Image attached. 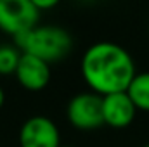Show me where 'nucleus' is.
Returning <instances> with one entry per match:
<instances>
[{"instance_id":"nucleus-1","label":"nucleus","mask_w":149,"mask_h":147,"mask_svg":"<svg viewBox=\"0 0 149 147\" xmlns=\"http://www.w3.org/2000/svg\"><path fill=\"white\" fill-rule=\"evenodd\" d=\"M80 69L90 92L101 97L127 92L137 74L130 52L114 42L90 45L81 57Z\"/></svg>"},{"instance_id":"nucleus-2","label":"nucleus","mask_w":149,"mask_h":147,"mask_svg":"<svg viewBox=\"0 0 149 147\" xmlns=\"http://www.w3.org/2000/svg\"><path fill=\"white\" fill-rule=\"evenodd\" d=\"M16 45L21 49V52L35 55L50 64V62L63 61L71 52L73 38L61 26L38 24L26 35L16 38Z\"/></svg>"},{"instance_id":"nucleus-3","label":"nucleus","mask_w":149,"mask_h":147,"mask_svg":"<svg viewBox=\"0 0 149 147\" xmlns=\"http://www.w3.org/2000/svg\"><path fill=\"white\" fill-rule=\"evenodd\" d=\"M40 14L33 0H0V31L16 40L37 28Z\"/></svg>"},{"instance_id":"nucleus-4","label":"nucleus","mask_w":149,"mask_h":147,"mask_svg":"<svg viewBox=\"0 0 149 147\" xmlns=\"http://www.w3.org/2000/svg\"><path fill=\"white\" fill-rule=\"evenodd\" d=\"M66 118L76 130H95L102 126V97L94 92L76 94L68 102Z\"/></svg>"},{"instance_id":"nucleus-5","label":"nucleus","mask_w":149,"mask_h":147,"mask_svg":"<svg viewBox=\"0 0 149 147\" xmlns=\"http://www.w3.org/2000/svg\"><path fill=\"white\" fill-rule=\"evenodd\" d=\"M21 147H61L57 125L47 116H31L19 128Z\"/></svg>"},{"instance_id":"nucleus-6","label":"nucleus","mask_w":149,"mask_h":147,"mask_svg":"<svg viewBox=\"0 0 149 147\" xmlns=\"http://www.w3.org/2000/svg\"><path fill=\"white\" fill-rule=\"evenodd\" d=\"M14 76L23 88H26L30 92H40L50 83L52 71H50L49 62L23 52L19 66H17Z\"/></svg>"},{"instance_id":"nucleus-7","label":"nucleus","mask_w":149,"mask_h":147,"mask_svg":"<svg viewBox=\"0 0 149 147\" xmlns=\"http://www.w3.org/2000/svg\"><path fill=\"white\" fill-rule=\"evenodd\" d=\"M137 107L127 92H118L102 97V118L104 125L111 128H127L135 119Z\"/></svg>"},{"instance_id":"nucleus-8","label":"nucleus","mask_w":149,"mask_h":147,"mask_svg":"<svg viewBox=\"0 0 149 147\" xmlns=\"http://www.w3.org/2000/svg\"><path fill=\"white\" fill-rule=\"evenodd\" d=\"M127 94L135 104L137 111L149 112V71L135 74L130 87L127 88Z\"/></svg>"},{"instance_id":"nucleus-9","label":"nucleus","mask_w":149,"mask_h":147,"mask_svg":"<svg viewBox=\"0 0 149 147\" xmlns=\"http://www.w3.org/2000/svg\"><path fill=\"white\" fill-rule=\"evenodd\" d=\"M21 55L23 52L17 45H0V74L9 76L16 73Z\"/></svg>"},{"instance_id":"nucleus-10","label":"nucleus","mask_w":149,"mask_h":147,"mask_svg":"<svg viewBox=\"0 0 149 147\" xmlns=\"http://www.w3.org/2000/svg\"><path fill=\"white\" fill-rule=\"evenodd\" d=\"M33 3L37 5V9L42 12V10H47V9H52L57 5V0H33Z\"/></svg>"},{"instance_id":"nucleus-11","label":"nucleus","mask_w":149,"mask_h":147,"mask_svg":"<svg viewBox=\"0 0 149 147\" xmlns=\"http://www.w3.org/2000/svg\"><path fill=\"white\" fill-rule=\"evenodd\" d=\"M3 102H5V94H3V88L0 87V109H2V106H3Z\"/></svg>"},{"instance_id":"nucleus-12","label":"nucleus","mask_w":149,"mask_h":147,"mask_svg":"<svg viewBox=\"0 0 149 147\" xmlns=\"http://www.w3.org/2000/svg\"><path fill=\"white\" fill-rule=\"evenodd\" d=\"M148 37H149V24H148Z\"/></svg>"},{"instance_id":"nucleus-13","label":"nucleus","mask_w":149,"mask_h":147,"mask_svg":"<svg viewBox=\"0 0 149 147\" xmlns=\"http://www.w3.org/2000/svg\"><path fill=\"white\" fill-rule=\"evenodd\" d=\"M142 147H149V144H146V146H142Z\"/></svg>"},{"instance_id":"nucleus-14","label":"nucleus","mask_w":149,"mask_h":147,"mask_svg":"<svg viewBox=\"0 0 149 147\" xmlns=\"http://www.w3.org/2000/svg\"><path fill=\"white\" fill-rule=\"evenodd\" d=\"M61 147H70V146H61Z\"/></svg>"}]
</instances>
